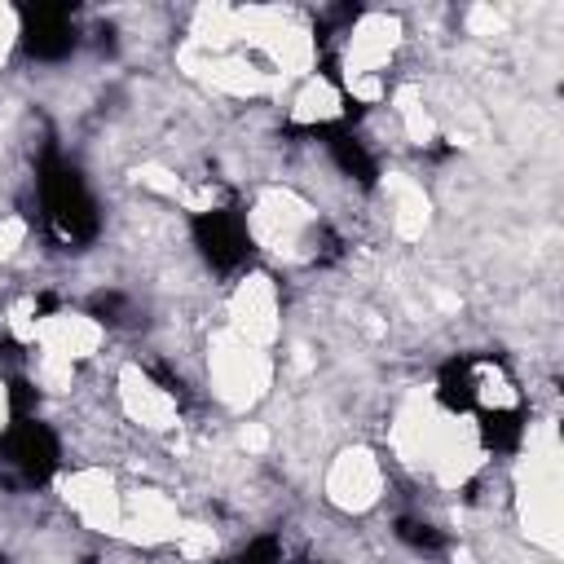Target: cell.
<instances>
[{"mask_svg": "<svg viewBox=\"0 0 564 564\" xmlns=\"http://www.w3.org/2000/svg\"><path fill=\"white\" fill-rule=\"evenodd\" d=\"M40 198H44V212H48V225L57 229V238L84 242V238L97 229L93 198H88V189H84V181H79L75 167H66V163H44Z\"/></svg>", "mask_w": 564, "mask_h": 564, "instance_id": "cell-1", "label": "cell"}, {"mask_svg": "<svg viewBox=\"0 0 564 564\" xmlns=\"http://www.w3.org/2000/svg\"><path fill=\"white\" fill-rule=\"evenodd\" d=\"M194 238H198L203 256H207L216 269H234V264L247 256V225H242L234 212H225V207L198 212Z\"/></svg>", "mask_w": 564, "mask_h": 564, "instance_id": "cell-3", "label": "cell"}, {"mask_svg": "<svg viewBox=\"0 0 564 564\" xmlns=\"http://www.w3.org/2000/svg\"><path fill=\"white\" fill-rule=\"evenodd\" d=\"M13 419H18V405H13V388L0 379V441L9 436V427H13Z\"/></svg>", "mask_w": 564, "mask_h": 564, "instance_id": "cell-6", "label": "cell"}, {"mask_svg": "<svg viewBox=\"0 0 564 564\" xmlns=\"http://www.w3.org/2000/svg\"><path fill=\"white\" fill-rule=\"evenodd\" d=\"M22 40H26V48L35 57H66L75 48V26H70L66 9H35L26 18Z\"/></svg>", "mask_w": 564, "mask_h": 564, "instance_id": "cell-4", "label": "cell"}, {"mask_svg": "<svg viewBox=\"0 0 564 564\" xmlns=\"http://www.w3.org/2000/svg\"><path fill=\"white\" fill-rule=\"evenodd\" d=\"M410 546H427V551H436L441 546V533L427 524V520H401V529H397Z\"/></svg>", "mask_w": 564, "mask_h": 564, "instance_id": "cell-5", "label": "cell"}, {"mask_svg": "<svg viewBox=\"0 0 564 564\" xmlns=\"http://www.w3.org/2000/svg\"><path fill=\"white\" fill-rule=\"evenodd\" d=\"M4 463L22 476V480H44L53 467H57V436L35 423V419H18L4 436Z\"/></svg>", "mask_w": 564, "mask_h": 564, "instance_id": "cell-2", "label": "cell"}]
</instances>
